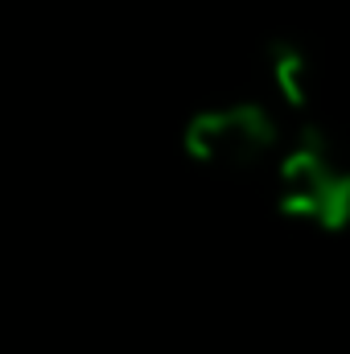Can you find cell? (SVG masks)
Returning <instances> with one entry per match:
<instances>
[{
  "mask_svg": "<svg viewBox=\"0 0 350 354\" xmlns=\"http://www.w3.org/2000/svg\"><path fill=\"white\" fill-rule=\"evenodd\" d=\"M276 206L284 218L342 231L350 218V177L334 161L326 136L305 128L301 140L276 161Z\"/></svg>",
  "mask_w": 350,
  "mask_h": 354,
  "instance_id": "cell-1",
  "label": "cell"
},
{
  "mask_svg": "<svg viewBox=\"0 0 350 354\" xmlns=\"http://www.w3.org/2000/svg\"><path fill=\"white\" fill-rule=\"evenodd\" d=\"M280 132L260 103L202 107L185 120L181 149L194 165L214 174H252L276 153Z\"/></svg>",
  "mask_w": 350,
  "mask_h": 354,
  "instance_id": "cell-2",
  "label": "cell"
},
{
  "mask_svg": "<svg viewBox=\"0 0 350 354\" xmlns=\"http://www.w3.org/2000/svg\"><path fill=\"white\" fill-rule=\"evenodd\" d=\"M268 75H272V87L276 95L293 107V111H309L313 107V91H317V79H313V62L301 46L293 41H272L268 50Z\"/></svg>",
  "mask_w": 350,
  "mask_h": 354,
  "instance_id": "cell-3",
  "label": "cell"
}]
</instances>
